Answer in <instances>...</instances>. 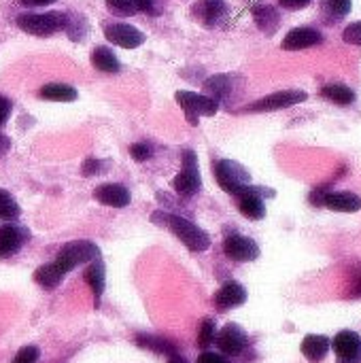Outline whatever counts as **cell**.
<instances>
[{
  "label": "cell",
  "mask_w": 361,
  "mask_h": 363,
  "mask_svg": "<svg viewBox=\"0 0 361 363\" xmlns=\"http://www.w3.org/2000/svg\"><path fill=\"white\" fill-rule=\"evenodd\" d=\"M177 102L183 108L187 121L191 125H198V117H213L219 111V102H215L213 98L204 96V94H196V91H177Z\"/></svg>",
  "instance_id": "cell-5"
},
{
  "label": "cell",
  "mask_w": 361,
  "mask_h": 363,
  "mask_svg": "<svg viewBox=\"0 0 361 363\" xmlns=\"http://www.w3.org/2000/svg\"><path fill=\"white\" fill-rule=\"evenodd\" d=\"M332 347L338 355V363H361V338L357 332L343 330L334 336Z\"/></svg>",
  "instance_id": "cell-11"
},
{
  "label": "cell",
  "mask_w": 361,
  "mask_h": 363,
  "mask_svg": "<svg viewBox=\"0 0 361 363\" xmlns=\"http://www.w3.org/2000/svg\"><path fill=\"white\" fill-rule=\"evenodd\" d=\"M38 357H40L38 347H23V349L17 351V355L13 357V362L11 363H36L38 362Z\"/></svg>",
  "instance_id": "cell-32"
},
{
  "label": "cell",
  "mask_w": 361,
  "mask_h": 363,
  "mask_svg": "<svg viewBox=\"0 0 361 363\" xmlns=\"http://www.w3.org/2000/svg\"><path fill=\"white\" fill-rule=\"evenodd\" d=\"M11 100L9 98H4V96H0V123H4L6 119H9V115H11Z\"/></svg>",
  "instance_id": "cell-39"
},
{
  "label": "cell",
  "mask_w": 361,
  "mask_h": 363,
  "mask_svg": "<svg viewBox=\"0 0 361 363\" xmlns=\"http://www.w3.org/2000/svg\"><path fill=\"white\" fill-rule=\"evenodd\" d=\"M247 302V289L236 283V281H230L226 283L217 294H215V306L219 311H230V308H236V306H243Z\"/></svg>",
  "instance_id": "cell-16"
},
{
  "label": "cell",
  "mask_w": 361,
  "mask_h": 363,
  "mask_svg": "<svg viewBox=\"0 0 361 363\" xmlns=\"http://www.w3.org/2000/svg\"><path fill=\"white\" fill-rule=\"evenodd\" d=\"M223 253L232 259V262H255L260 257V247L253 238L249 236H240V234H232L226 238L223 242Z\"/></svg>",
  "instance_id": "cell-10"
},
{
  "label": "cell",
  "mask_w": 361,
  "mask_h": 363,
  "mask_svg": "<svg viewBox=\"0 0 361 363\" xmlns=\"http://www.w3.org/2000/svg\"><path fill=\"white\" fill-rule=\"evenodd\" d=\"M62 279H64V270L55 262H49L34 272V281L45 289H55L62 283Z\"/></svg>",
  "instance_id": "cell-21"
},
{
  "label": "cell",
  "mask_w": 361,
  "mask_h": 363,
  "mask_svg": "<svg viewBox=\"0 0 361 363\" xmlns=\"http://www.w3.org/2000/svg\"><path fill=\"white\" fill-rule=\"evenodd\" d=\"M311 202L326 206L336 213H357L361 211V198L353 191H326V187H317L311 194Z\"/></svg>",
  "instance_id": "cell-6"
},
{
  "label": "cell",
  "mask_w": 361,
  "mask_h": 363,
  "mask_svg": "<svg viewBox=\"0 0 361 363\" xmlns=\"http://www.w3.org/2000/svg\"><path fill=\"white\" fill-rule=\"evenodd\" d=\"M343 38H345V43H349V45H357V47H361V21H355V23L347 26L345 32H343Z\"/></svg>",
  "instance_id": "cell-33"
},
{
  "label": "cell",
  "mask_w": 361,
  "mask_h": 363,
  "mask_svg": "<svg viewBox=\"0 0 361 363\" xmlns=\"http://www.w3.org/2000/svg\"><path fill=\"white\" fill-rule=\"evenodd\" d=\"M151 221L162 225V228H166V230H170L189 251L202 253V251H206L211 247V236L202 228H198L196 223H191V221L179 217V215H170V213L157 211V213L151 215Z\"/></svg>",
  "instance_id": "cell-1"
},
{
  "label": "cell",
  "mask_w": 361,
  "mask_h": 363,
  "mask_svg": "<svg viewBox=\"0 0 361 363\" xmlns=\"http://www.w3.org/2000/svg\"><path fill=\"white\" fill-rule=\"evenodd\" d=\"M104 36L109 43L117 45V47H123V49H136L145 43V34L130 26V23H111V26H104Z\"/></svg>",
  "instance_id": "cell-12"
},
{
  "label": "cell",
  "mask_w": 361,
  "mask_h": 363,
  "mask_svg": "<svg viewBox=\"0 0 361 363\" xmlns=\"http://www.w3.org/2000/svg\"><path fill=\"white\" fill-rule=\"evenodd\" d=\"M349 298H353V300H360L361 298V272H357V274H355V279H353V285H351Z\"/></svg>",
  "instance_id": "cell-40"
},
{
  "label": "cell",
  "mask_w": 361,
  "mask_h": 363,
  "mask_svg": "<svg viewBox=\"0 0 361 363\" xmlns=\"http://www.w3.org/2000/svg\"><path fill=\"white\" fill-rule=\"evenodd\" d=\"M323 43V34L315 28H294L291 32H287V36L283 38V49L285 51H300V49H309L315 45Z\"/></svg>",
  "instance_id": "cell-14"
},
{
  "label": "cell",
  "mask_w": 361,
  "mask_h": 363,
  "mask_svg": "<svg viewBox=\"0 0 361 363\" xmlns=\"http://www.w3.org/2000/svg\"><path fill=\"white\" fill-rule=\"evenodd\" d=\"M94 198L104 204V206H113V208H123L130 204V191L123 187V185H117V183H106V185H100L94 189Z\"/></svg>",
  "instance_id": "cell-15"
},
{
  "label": "cell",
  "mask_w": 361,
  "mask_h": 363,
  "mask_svg": "<svg viewBox=\"0 0 361 363\" xmlns=\"http://www.w3.org/2000/svg\"><path fill=\"white\" fill-rule=\"evenodd\" d=\"M313 0H279V4L283 6V9H289V11H298V9H304V6H309Z\"/></svg>",
  "instance_id": "cell-37"
},
{
  "label": "cell",
  "mask_w": 361,
  "mask_h": 363,
  "mask_svg": "<svg viewBox=\"0 0 361 363\" xmlns=\"http://www.w3.org/2000/svg\"><path fill=\"white\" fill-rule=\"evenodd\" d=\"M15 23L32 34V36H51L60 30L66 28V15L64 13H57V11H51V13H28V15H19L15 19Z\"/></svg>",
  "instance_id": "cell-3"
},
{
  "label": "cell",
  "mask_w": 361,
  "mask_h": 363,
  "mask_svg": "<svg viewBox=\"0 0 361 363\" xmlns=\"http://www.w3.org/2000/svg\"><path fill=\"white\" fill-rule=\"evenodd\" d=\"M91 64H94V68L96 70H100V72H109V74H113V72H119V60L115 57V53L111 51V49H106V47H96L94 51H91Z\"/></svg>",
  "instance_id": "cell-23"
},
{
  "label": "cell",
  "mask_w": 361,
  "mask_h": 363,
  "mask_svg": "<svg viewBox=\"0 0 361 363\" xmlns=\"http://www.w3.org/2000/svg\"><path fill=\"white\" fill-rule=\"evenodd\" d=\"M309 98L306 91H300V89H283V91H277V94H270L253 104H249L245 111L247 113H270V111H281V108H289V106H296L300 102H304Z\"/></svg>",
  "instance_id": "cell-8"
},
{
  "label": "cell",
  "mask_w": 361,
  "mask_h": 363,
  "mask_svg": "<svg viewBox=\"0 0 361 363\" xmlns=\"http://www.w3.org/2000/svg\"><path fill=\"white\" fill-rule=\"evenodd\" d=\"M174 191L179 196H196L200 185H202V179H200V168H198V157L194 151H183V166L174 179Z\"/></svg>",
  "instance_id": "cell-7"
},
{
  "label": "cell",
  "mask_w": 361,
  "mask_h": 363,
  "mask_svg": "<svg viewBox=\"0 0 361 363\" xmlns=\"http://www.w3.org/2000/svg\"><path fill=\"white\" fill-rule=\"evenodd\" d=\"M102 162L100 160H96V157H87L83 164H81V174L83 177H96L100 170H102Z\"/></svg>",
  "instance_id": "cell-34"
},
{
  "label": "cell",
  "mask_w": 361,
  "mask_h": 363,
  "mask_svg": "<svg viewBox=\"0 0 361 363\" xmlns=\"http://www.w3.org/2000/svg\"><path fill=\"white\" fill-rule=\"evenodd\" d=\"M321 96L330 102H336L340 106H347V104H353L355 102V91L349 87V85H343V83H330L321 89Z\"/></svg>",
  "instance_id": "cell-24"
},
{
  "label": "cell",
  "mask_w": 361,
  "mask_h": 363,
  "mask_svg": "<svg viewBox=\"0 0 361 363\" xmlns=\"http://www.w3.org/2000/svg\"><path fill=\"white\" fill-rule=\"evenodd\" d=\"M136 345L149 349V351H155V353H162V355H177V347L164 338H155V336H136Z\"/></svg>",
  "instance_id": "cell-28"
},
{
  "label": "cell",
  "mask_w": 361,
  "mask_h": 363,
  "mask_svg": "<svg viewBox=\"0 0 361 363\" xmlns=\"http://www.w3.org/2000/svg\"><path fill=\"white\" fill-rule=\"evenodd\" d=\"M351 6H353L351 0H321V11L330 23L345 19L351 13Z\"/></svg>",
  "instance_id": "cell-26"
},
{
  "label": "cell",
  "mask_w": 361,
  "mask_h": 363,
  "mask_svg": "<svg viewBox=\"0 0 361 363\" xmlns=\"http://www.w3.org/2000/svg\"><path fill=\"white\" fill-rule=\"evenodd\" d=\"M191 11L200 23H204L206 28H215L226 19L228 4H226V0H198Z\"/></svg>",
  "instance_id": "cell-13"
},
{
  "label": "cell",
  "mask_w": 361,
  "mask_h": 363,
  "mask_svg": "<svg viewBox=\"0 0 361 363\" xmlns=\"http://www.w3.org/2000/svg\"><path fill=\"white\" fill-rule=\"evenodd\" d=\"M98 257H100V249H98L94 242H89V240H74V242L64 245L53 262H55V264L64 270V274H66V272L74 270L77 266L89 264V262H94V259H98Z\"/></svg>",
  "instance_id": "cell-4"
},
{
  "label": "cell",
  "mask_w": 361,
  "mask_h": 363,
  "mask_svg": "<svg viewBox=\"0 0 361 363\" xmlns=\"http://www.w3.org/2000/svg\"><path fill=\"white\" fill-rule=\"evenodd\" d=\"M106 6L119 17H132L138 13V0H106Z\"/></svg>",
  "instance_id": "cell-30"
},
{
  "label": "cell",
  "mask_w": 361,
  "mask_h": 363,
  "mask_svg": "<svg viewBox=\"0 0 361 363\" xmlns=\"http://www.w3.org/2000/svg\"><path fill=\"white\" fill-rule=\"evenodd\" d=\"M9 145H11V143H9V138H6L4 134H0V157L9 151Z\"/></svg>",
  "instance_id": "cell-42"
},
{
  "label": "cell",
  "mask_w": 361,
  "mask_h": 363,
  "mask_svg": "<svg viewBox=\"0 0 361 363\" xmlns=\"http://www.w3.org/2000/svg\"><path fill=\"white\" fill-rule=\"evenodd\" d=\"M302 355L309 359L311 363H319L326 359V355L330 353L332 349V340L328 336H321V334H309L304 340H302Z\"/></svg>",
  "instance_id": "cell-19"
},
{
  "label": "cell",
  "mask_w": 361,
  "mask_h": 363,
  "mask_svg": "<svg viewBox=\"0 0 361 363\" xmlns=\"http://www.w3.org/2000/svg\"><path fill=\"white\" fill-rule=\"evenodd\" d=\"M28 240V232L17 225H0V257H11Z\"/></svg>",
  "instance_id": "cell-18"
},
{
  "label": "cell",
  "mask_w": 361,
  "mask_h": 363,
  "mask_svg": "<svg viewBox=\"0 0 361 363\" xmlns=\"http://www.w3.org/2000/svg\"><path fill=\"white\" fill-rule=\"evenodd\" d=\"M168 363H185V359H183V357H179V355H170Z\"/></svg>",
  "instance_id": "cell-43"
},
{
  "label": "cell",
  "mask_w": 361,
  "mask_h": 363,
  "mask_svg": "<svg viewBox=\"0 0 361 363\" xmlns=\"http://www.w3.org/2000/svg\"><path fill=\"white\" fill-rule=\"evenodd\" d=\"M55 0H21L23 6H45V4H53Z\"/></svg>",
  "instance_id": "cell-41"
},
{
  "label": "cell",
  "mask_w": 361,
  "mask_h": 363,
  "mask_svg": "<svg viewBox=\"0 0 361 363\" xmlns=\"http://www.w3.org/2000/svg\"><path fill=\"white\" fill-rule=\"evenodd\" d=\"M138 11L149 13V15H160L162 4H160V0H138Z\"/></svg>",
  "instance_id": "cell-36"
},
{
  "label": "cell",
  "mask_w": 361,
  "mask_h": 363,
  "mask_svg": "<svg viewBox=\"0 0 361 363\" xmlns=\"http://www.w3.org/2000/svg\"><path fill=\"white\" fill-rule=\"evenodd\" d=\"M215 342L223 355L236 357L249 347V336L243 328H238L236 323H230L219 332V336H215Z\"/></svg>",
  "instance_id": "cell-9"
},
{
  "label": "cell",
  "mask_w": 361,
  "mask_h": 363,
  "mask_svg": "<svg viewBox=\"0 0 361 363\" xmlns=\"http://www.w3.org/2000/svg\"><path fill=\"white\" fill-rule=\"evenodd\" d=\"M253 17H255V23L260 26L262 32L266 34H274L277 28H279V11L274 6H268V4H262V6H255L253 9Z\"/></svg>",
  "instance_id": "cell-20"
},
{
  "label": "cell",
  "mask_w": 361,
  "mask_h": 363,
  "mask_svg": "<svg viewBox=\"0 0 361 363\" xmlns=\"http://www.w3.org/2000/svg\"><path fill=\"white\" fill-rule=\"evenodd\" d=\"M215 179L232 196H243L251 185L249 170L232 160H219L215 164Z\"/></svg>",
  "instance_id": "cell-2"
},
{
  "label": "cell",
  "mask_w": 361,
  "mask_h": 363,
  "mask_svg": "<svg viewBox=\"0 0 361 363\" xmlns=\"http://www.w3.org/2000/svg\"><path fill=\"white\" fill-rule=\"evenodd\" d=\"M204 96L213 98L215 102H219L221 98H228L230 94V77L226 74H217V77H211L206 83H204Z\"/></svg>",
  "instance_id": "cell-27"
},
{
  "label": "cell",
  "mask_w": 361,
  "mask_h": 363,
  "mask_svg": "<svg viewBox=\"0 0 361 363\" xmlns=\"http://www.w3.org/2000/svg\"><path fill=\"white\" fill-rule=\"evenodd\" d=\"M19 204L13 200V196L4 189H0V219L2 221H13L19 217Z\"/></svg>",
  "instance_id": "cell-29"
},
{
  "label": "cell",
  "mask_w": 361,
  "mask_h": 363,
  "mask_svg": "<svg viewBox=\"0 0 361 363\" xmlns=\"http://www.w3.org/2000/svg\"><path fill=\"white\" fill-rule=\"evenodd\" d=\"M40 98L53 100V102H72L77 100V89L64 83H49L40 89Z\"/></svg>",
  "instance_id": "cell-25"
},
{
  "label": "cell",
  "mask_w": 361,
  "mask_h": 363,
  "mask_svg": "<svg viewBox=\"0 0 361 363\" xmlns=\"http://www.w3.org/2000/svg\"><path fill=\"white\" fill-rule=\"evenodd\" d=\"M196 363H228V362H226V357H221V355H217V353L204 351V353L198 357V362Z\"/></svg>",
  "instance_id": "cell-38"
},
{
  "label": "cell",
  "mask_w": 361,
  "mask_h": 363,
  "mask_svg": "<svg viewBox=\"0 0 361 363\" xmlns=\"http://www.w3.org/2000/svg\"><path fill=\"white\" fill-rule=\"evenodd\" d=\"M130 155H132V160H136V162H147V160L151 157V149H149L145 143H136V145L130 147Z\"/></svg>",
  "instance_id": "cell-35"
},
{
  "label": "cell",
  "mask_w": 361,
  "mask_h": 363,
  "mask_svg": "<svg viewBox=\"0 0 361 363\" xmlns=\"http://www.w3.org/2000/svg\"><path fill=\"white\" fill-rule=\"evenodd\" d=\"M260 191H264V189L249 185V189L240 196V202H238V211L251 221H260L266 217V204H264Z\"/></svg>",
  "instance_id": "cell-17"
},
{
  "label": "cell",
  "mask_w": 361,
  "mask_h": 363,
  "mask_svg": "<svg viewBox=\"0 0 361 363\" xmlns=\"http://www.w3.org/2000/svg\"><path fill=\"white\" fill-rule=\"evenodd\" d=\"M215 342V321L213 319H204L200 325V334H198V347L200 349H209Z\"/></svg>",
  "instance_id": "cell-31"
},
{
  "label": "cell",
  "mask_w": 361,
  "mask_h": 363,
  "mask_svg": "<svg viewBox=\"0 0 361 363\" xmlns=\"http://www.w3.org/2000/svg\"><path fill=\"white\" fill-rule=\"evenodd\" d=\"M85 281L91 287V291H94L96 304H100V298L104 294V264L100 262V257L89 262V266L85 270Z\"/></svg>",
  "instance_id": "cell-22"
}]
</instances>
